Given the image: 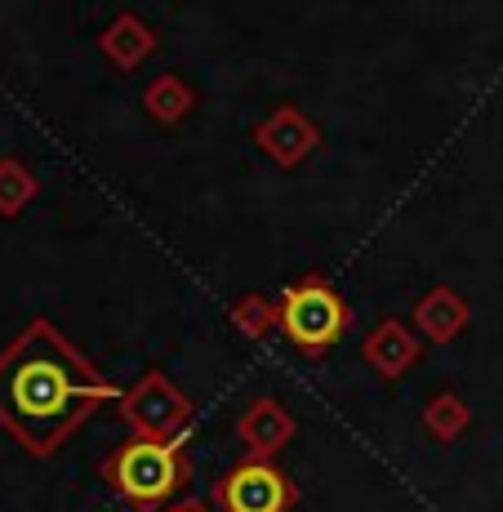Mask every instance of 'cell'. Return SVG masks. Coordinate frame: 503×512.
Masks as SVG:
<instances>
[{"instance_id": "ba28073f", "label": "cell", "mask_w": 503, "mask_h": 512, "mask_svg": "<svg viewBox=\"0 0 503 512\" xmlns=\"http://www.w3.org/2000/svg\"><path fill=\"white\" fill-rule=\"evenodd\" d=\"M361 352H366V361L383 374V379H401V374L419 361L423 343H419V334L410 326H401V321H379V326L366 334Z\"/></svg>"}, {"instance_id": "3957f363", "label": "cell", "mask_w": 503, "mask_h": 512, "mask_svg": "<svg viewBox=\"0 0 503 512\" xmlns=\"http://www.w3.org/2000/svg\"><path fill=\"white\" fill-rule=\"evenodd\" d=\"M348 303L321 277H303L285 285V294L276 299V326L281 334L303 352V357H321L339 343V334L348 330Z\"/></svg>"}, {"instance_id": "5bb4252c", "label": "cell", "mask_w": 503, "mask_h": 512, "mask_svg": "<svg viewBox=\"0 0 503 512\" xmlns=\"http://www.w3.org/2000/svg\"><path fill=\"white\" fill-rule=\"evenodd\" d=\"M36 196V179L18 161H0V214H18Z\"/></svg>"}, {"instance_id": "4fadbf2b", "label": "cell", "mask_w": 503, "mask_h": 512, "mask_svg": "<svg viewBox=\"0 0 503 512\" xmlns=\"http://www.w3.org/2000/svg\"><path fill=\"white\" fill-rule=\"evenodd\" d=\"M232 326L245 334V339H268V330L276 326V303H268L263 294H245L232 308Z\"/></svg>"}, {"instance_id": "8992f818", "label": "cell", "mask_w": 503, "mask_h": 512, "mask_svg": "<svg viewBox=\"0 0 503 512\" xmlns=\"http://www.w3.org/2000/svg\"><path fill=\"white\" fill-rule=\"evenodd\" d=\"M254 143H259L263 152L281 165V170H290V165H299L303 156L321 143V130H317V121H312V116H303L299 107L285 103V107H276L268 121H259Z\"/></svg>"}, {"instance_id": "52a82bcc", "label": "cell", "mask_w": 503, "mask_h": 512, "mask_svg": "<svg viewBox=\"0 0 503 512\" xmlns=\"http://www.w3.org/2000/svg\"><path fill=\"white\" fill-rule=\"evenodd\" d=\"M294 432H299L294 415L272 397L250 401V406L241 410V419H236V437L250 450V459H276L294 441Z\"/></svg>"}, {"instance_id": "9c48e42d", "label": "cell", "mask_w": 503, "mask_h": 512, "mask_svg": "<svg viewBox=\"0 0 503 512\" xmlns=\"http://www.w3.org/2000/svg\"><path fill=\"white\" fill-rule=\"evenodd\" d=\"M410 321L428 343H450L468 326V303H463L450 285H437V290H428L410 308Z\"/></svg>"}, {"instance_id": "7c38bea8", "label": "cell", "mask_w": 503, "mask_h": 512, "mask_svg": "<svg viewBox=\"0 0 503 512\" xmlns=\"http://www.w3.org/2000/svg\"><path fill=\"white\" fill-rule=\"evenodd\" d=\"M468 401L459 392H437V397L423 406V428L432 432L437 441H455L463 428H468Z\"/></svg>"}, {"instance_id": "277c9868", "label": "cell", "mask_w": 503, "mask_h": 512, "mask_svg": "<svg viewBox=\"0 0 503 512\" xmlns=\"http://www.w3.org/2000/svg\"><path fill=\"white\" fill-rule=\"evenodd\" d=\"M121 419L143 441H183L196 423V406L165 370H147L134 388L121 392Z\"/></svg>"}, {"instance_id": "9a60e30c", "label": "cell", "mask_w": 503, "mask_h": 512, "mask_svg": "<svg viewBox=\"0 0 503 512\" xmlns=\"http://www.w3.org/2000/svg\"><path fill=\"white\" fill-rule=\"evenodd\" d=\"M165 512H210L201 504V499H183V504H174V508H165Z\"/></svg>"}, {"instance_id": "6da1fadb", "label": "cell", "mask_w": 503, "mask_h": 512, "mask_svg": "<svg viewBox=\"0 0 503 512\" xmlns=\"http://www.w3.org/2000/svg\"><path fill=\"white\" fill-rule=\"evenodd\" d=\"M103 401H121V388L49 321H32L0 357V428L32 455H54Z\"/></svg>"}, {"instance_id": "30bf717a", "label": "cell", "mask_w": 503, "mask_h": 512, "mask_svg": "<svg viewBox=\"0 0 503 512\" xmlns=\"http://www.w3.org/2000/svg\"><path fill=\"white\" fill-rule=\"evenodd\" d=\"M98 49L107 54V63L112 67H121V72H134L138 63H147L152 58V49H156V32L143 23L138 14H116L112 18V27H107L103 36H98Z\"/></svg>"}, {"instance_id": "7a4b0ae2", "label": "cell", "mask_w": 503, "mask_h": 512, "mask_svg": "<svg viewBox=\"0 0 503 512\" xmlns=\"http://www.w3.org/2000/svg\"><path fill=\"white\" fill-rule=\"evenodd\" d=\"M103 481L138 512L161 508L187 481V459L179 441H125L103 459Z\"/></svg>"}, {"instance_id": "5b68a950", "label": "cell", "mask_w": 503, "mask_h": 512, "mask_svg": "<svg viewBox=\"0 0 503 512\" xmlns=\"http://www.w3.org/2000/svg\"><path fill=\"white\" fill-rule=\"evenodd\" d=\"M214 504L223 512H294L299 508V486L272 459H241L214 486Z\"/></svg>"}, {"instance_id": "8fae6325", "label": "cell", "mask_w": 503, "mask_h": 512, "mask_svg": "<svg viewBox=\"0 0 503 512\" xmlns=\"http://www.w3.org/2000/svg\"><path fill=\"white\" fill-rule=\"evenodd\" d=\"M143 107H147V116L152 121H161V125H179L187 112L196 107V94L187 90V81H179V76H156L152 85H147V94H143Z\"/></svg>"}]
</instances>
